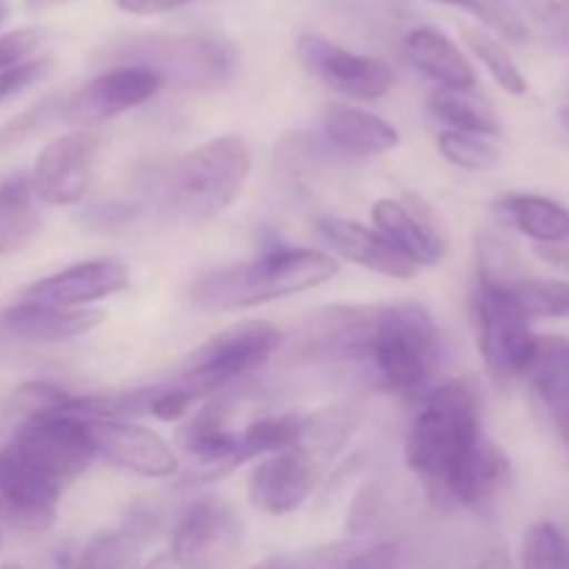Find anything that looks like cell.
<instances>
[{
  "instance_id": "obj_31",
  "label": "cell",
  "mask_w": 569,
  "mask_h": 569,
  "mask_svg": "<svg viewBox=\"0 0 569 569\" xmlns=\"http://www.w3.org/2000/svg\"><path fill=\"white\" fill-rule=\"evenodd\" d=\"M142 545L144 539L126 526L117 531H100L83 545L76 569H139Z\"/></svg>"
},
{
  "instance_id": "obj_40",
  "label": "cell",
  "mask_w": 569,
  "mask_h": 569,
  "mask_svg": "<svg viewBox=\"0 0 569 569\" xmlns=\"http://www.w3.org/2000/svg\"><path fill=\"white\" fill-rule=\"evenodd\" d=\"M50 72V59L48 56H37V59H28L22 64L9 67V70L0 72V103L6 100H14L17 94L28 92L33 83L42 81Z\"/></svg>"
},
{
  "instance_id": "obj_5",
  "label": "cell",
  "mask_w": 569,
  "mask_h": 569,
  "mask_svg": "<svg viewBox=\"0 0 569 569\" xmlns=\"http://www.w3.org/2000/svg\"><path fill=\"white\" fill-rule=\"evenodd\" d=\"M100 59L117 67H148L164 81V87L220 89L237 72V53L226 42L194 33H139L114 39L100 50Z\"/></svg>"
},
{
  "instance_id": "obj_34",
  "label": "cell",
  "mask_w": 569,
  "mask_h": 569,
  "mask_svg": "<svg viewBox=\"0 0 569 569\" xmlns=\"http://www.w3.org/2000/svg\"><path fill=\"white\" fill-rule=\"evenodd\" d=\"M522 569H569L567 537L553 522H537L522 539Z\"/></svg>"
},
{
  "instance_id": "obj_26",
  "label": "cell",
  "mask_w": 569,
  "mask_h": 569,
  "mask_svg": "<svg viewBox=\"0 0 569 569\" xmlns=\"http://www.w3.org/2000/svg\"><path fill=\"white\" fill-rule=\"evenodd\" d=\"M428 114L445 126V131L472 133V137H498L500 120L492 106L478 98L472 89H433L428 94Z\"/></svg>"
},
{
  "instance_id": "obj_38",
  "label": "cell",
  "mask_w": 569,
  "mask_h": 569,
  "mask_svg": "<svg viewBox=\"0 0 569 569\" xmlns=\"http://www.w3.org/2000/svg\"><path fill=\"white\" fill-rule=\"evenodd\" d=\"M44 39H48V31L37 26L0 33V72L9 70V67L22 64V61L28 59H37Z\"/></svg>"
},
{
  "instance_id": "obj_20",
  "label": "cell",
  "mask_w": 569,
  "mask_h": 569,
  "mask_svg": "<svg viewBox=\"0 0 569 569\" xmlns=\"http://www.w3.org/2000/svg\"><path fill=\"white\" fill-rule=\"evenodd\" d=\"M320 131L328 148L356 159L381 156L400 144V133L392 122L348 103H328L320 117Z\"/></svg>"
},
{
  "instance_id": "obj_48",
  "label": "cell",
  "mask_w": 569,
  "mask_h": 569,
  "mask_svg": "<svg viewBox=\"0 0 569 569\" xmlns=\"http://www.w3.org/2000/svg\"><path fill=\"white\" fill-rule=\"evenodd\" d=\"M0 569H26V567H20V565H6V567H0Z\"/></svg>"
},
{
  "instance_id": "obj_13",
  "label": "cell",
  "mask_w": 569,
  "mask_h": 569,
  "mask_svg": "<svg viewBox=\"0 0 569 569\" xmlns=\"http://www.w3.org/2000/svg\"><path fill=\"white\" fill-rule=\"evenodd\" d=\"M372 222H376V231L389 239L417 270L437 267L448 256V228L433 206H428L422 198H415V194L381 198L372 206Z\"/></svg>"
},
{
  "instance_id": "obj_1",
  "label": "cell",
  "mask_w": 569,
  "mask_h": 569,
  "mask_svg": "<svg viewBox=\"0 0 569 569\" xmlns=\"http://www.w3.org/2000/svg\"><path fill=\"white\" fill-rule=\"evenodd\" d=\"M406 437V465L437 506H450V487L483 437L481 392L472 378L445 381L420 400Z\"/></svg>"
},
{
  "instance_id": "obj_24",
  "label": "cell",
  "mask_w": 569,
  "mask_h": 569,
  "mask_svg": "<svg viewBox=\"0 0 569 569\" xmlns=\"http://www.w3.org/2000/svg\"><path fill=\"white\" fill-rule=\"evenodd\" d=\"M511 478L509 456L503 453L498 442L483 433L472 448L470 459L465 461L461 472L450 487V506H465V509H481L498 492H503Z\"/></svg>"
},
{
  "instance_id": "obj_22",
  "label": "cell",
  "mask_w": 569,
  "mask_h": 569,
  "mask_svg": "<svg viewBox=\"0 0 569 569\" xmlns=\"http://www.w3.org/2000/svg\"><path fill=\"white\" fill-rule=\"evenodd\" d=\"M0 320L20 339L64 342V339H76L94 331L106 320V315L100 309H89V306H83V309H59V306L20 300V303L9 306Z\"/></svg>"
},
{
  "instance_id": "obj_35",
  "label": "cell",
  "mask_w": 569,
  "mask_h": 569,
  "mask_svg": "<svg viewBox=\"0 0 569 569\" xmlns=\"http://www.w3.org/2000/svg\"><path fill=\"white\" fill-rule=\"evenodd\" d=\"M61 103H64V94H48L39 103H33L31 109H26L22 114L3 122L0 126V150L17 148V144L28 142L37 133L48 131L53 122H61Z\"/></svg>"
},
{
  "instance_id": "obj_50",
  "label": "cell",
  "mask_w": 569,
  "mask_h": 569,
  "mask_svg": "<svg viewBox=\"0 0 569 569\" xmlns=\"http://www.w3.org/2000/svg\"><path fill=\"white\" fill-rule=\"evenodd\" d=\"M0 548H3V537H0Z\"/></svg>"
},
{
  "instance_id": "obj_36",
  "label": "cell",
  "mask_w": 569,
  "mask_h": 569,
  "mask_svg": "<svg viewBox=\"0 0 569 569\" xmlns=\"http://www.w3.org/2000/svg\"><path fill=\"white\" fill-rule=\"evenodd\" d=\"M437 148L445 161L467 172H487L498 164V148L472 133L442 131L437 137Z\"/></svg>"
},
{
  "instance_id": "obj_41",
  "label": "cell",
  "mask_w": 569,
  "mask_h": 569,
  "mask_svg": "<svg viewBox=\"0 0 569 569\" xmlns=\"http://www.w3.org/2000/svg\"><path fill=\"white\" fill-rule=\"evenodd\" d=\"M465 569H515L509 548L500 539L483 537L470 545L465 556Z\"/></svg>"
},
{
  "instance_id": "obj_8",
  "label": "cell",
  "mask_w": 569,
  "mask_h": 569,
  "mask_svg": "<svg viewBox=\"0 0 569 569\" xmlns=\"http://www.w3.org/2000/svg\"><path fill=\"white\" fill-rule=\"evenodd\" d=\"M6 448L59 481L61 487L76 481L98 459L87 420L59 409L31 411L22 417Z\"/></svg>"
},
{
  "instance_id": "obj_45",
  "label": "cell",
  "mask_w": 569,
  "mask_h": 569,
  "mask_svg": "<svg viewBox=\"0 0 569 569\" xmlns=\"http://www.w3.org/2000/svg\"><path fill=\"white\" fill-rule=\"evenodd\" d=\"M28 6H31L33 11H39V9H50V6H56V3H64V0H26Z\"/></svg>"
},
{
  "instance_id": "obj_43",
  "label": "cell",
  "mask_w": 569,
  "mask_h": 569,
  "mask_svg": "<svg viewBox=\"0 0 569 569\" xmlns=\"http://www.w3.org/2000/svg\"><path fill=\"white\" fill-rule=\"evenodd\" d=\"M200 3V0H117L122 11L139 17H153V14H167V11L183 9V6Z\"/></svg>"
},
{
  "instance_id": "obj_27",
  "label": "cell",
  "mask_w": 569,
  "mask_h": 569,
  "mask_svg": "<svg viewBox=\"0 0 569 569\" xmlns=\"http://www.w3.org/2000/svg\"><path fill=\"white\" fill-rule=\"evenodd\" d=\"M39 200L31 178L14 176L0 183V256L26 248L39 231Z\"/></svg>"
},
{
  "instance_id": "obj_21",
  "label": "cell",
  "mask_w": 569,
  "mask_h": 569,
  "mask_svg": "<svg viewBox=\"0 0 569 569\" xmlns=\"http://www.w3.org/2000/svg\"><path fill=\"white\" fill-rule=\"evenodd\" d=\"M400 53L417 72L431 78L437 89H472L478 81L472 61L439 28H411L400 42Z\"/></svg>"
},
{
  "instance_id": "obj_29",
  "label": "cell",
  "mask_w": 569,
  "mask_h": 569,
  "mask_svg": "<svg viewBox=\"0 0 569 569\" xmlns=\"http://www.w3.org/2000/svg\"><path fill=\"white\" fill-rule=\"evenodd\" d=\"M306 417L300 415H276V417H261V420L250 422L244 431H239L237 439V467L244 461L261 459V456H276L295 450L303 433Z\"/></svg>"
},
{
  "instance_id": "obj_23",
  "label": "cell",
  "mask_w": 569,
  "mask_h": 569,
  "mask_svg": "<svg viewBox=\"0 0 569 569\" xmlns=\"http://www.w3.org/2000/svg\"><path fill=\"white\" fill-rule=\"evenodd\" d=\"M569 448V339L537 337L526 376Z\"/></svg>"
},
{
  "instance_id": "obj_15",
  "label": "cell",
  "mask_w": 569,
  "mask_h": 569,
  "mask_svg": "<svg viewBox=\"0 0 569 569\" xmlns=\"http://www.w3.org/2000/svg\"><path fill=\"white\" fill-rule=\"evenodd\" d=\"M231 403L211 398L189 411L176 428V445L194 461L192 481L214 483L237 470L239 431L228 426Z\"/></svg>"
},
{
  "instance_id": "obj_3",
  "label": "cell",
  "mask_w": 569,
  "mask_h": 569,
  "mask_svg": "<svg viewBox=\"0 0 569 569\" xmlns=\"http://www.w3.org/2000/svg\"><path fill=\"white\" fill-rule=\"evenodd\" d=\"M339 272L328 253L315 248H267L259 259L200 276L189 300L200 311H237L272 303L322 287Z\"/></svg>"
},
{
  "instance_id": "obj_30",
  "label": "cell",
  "mask_w": 569,
  "mask_h": 569,
  "mask_svg": "<svg viewBox=\"0 0 569 569\" xmlns=\"http://www.w3.org/2000/svg\"><path fill=\"white\" fill-rule=\"evenodd\" d=\"M506 295L528 320H565L569 317V283L556 278H498Z\"/></svg>"
},
{
  "instance_id": "obj_19",
  "label": "cell",
  "mask_w": 569,
  "mask_h": 569,
  "mask_svg": "<svg viewBox=\"0 0 569 569\" xmlns=\"http://www.w3.org/2000/svg\"><path fill=\"white\" fill-rule=\"evenodd\" d=\"M317 231L326 239L328 248L342 256L345 261H350V264H359L365 270L378 272V276L395 278V281L415 278L417 267L389 239H383L376 228L342 220V217H322V220H317Z\"/></svg>"
},
{
  "instance_id": "obj_7",
  "label": "cell",
  "mask_w": 569,
  "mask_h": 569,
  "mask_svg": "<svg viewBox=\"0 0 569 569\" xmlns=\"http://www.w3.org/2000/svg\"><path fill=\"white\" fill-rule=\"evenodd\" d=\"M472 317H476L478 350H481L489 376L500 387L526 376L537 333L531 331V320L517 309L498 278L478 272Z\"/></svg>"
},
{
  "instance_id": "obj_42",
  "label": "cell",
  "mask_w": 569,
  "mask_h": 569,
  "mask_svg": "<svg viewBox=\"0 0 569 569\" xmlns=\"http://www.w3.org/2000/svg\"><path fill=\"white\" fill-rule=\"evenodd\" d=\"M342 569H400V553L389 542L367 545V548H356Z\"/></svg>"
},
{
  "instance_id": "obj_25",
  "label": "cell",
  "mask_w": 569,
  "mask_h": 569,
  "mask_svg": "<svg viewBox=\"0 0 569 569\" xmlns=\"http://www.w3.org/2000/svg\"><path fill=\"white\" fill-rule=\"evenodd\" d=\"M498 211L522 237L542 244H561L569 239V209L542 194H503Z\"/></svg>"
},
{
  "instance_id": "obj_46",
  "label": "cell",
  "mask_w": 569,
  "mask_h": 569,
  "mask_svg": "<svg viewBox=\"0 0 569 569\" xmlns=\"http://www.w3.org/2000/svg\"><path fill=\"white\" fill-rule=\"evenodd\" d=\"M248 569H283V565L278 559H264V561H259V565H253Z\"/></svg>"
},
{
  "instance_id": "obj_28",
  "label": "cell",
  "mask_w": 569,
  "mask_h": 569,
  "mask_svg": "<svg viewBox=\"0 0 569 569\" xmlns=\"http://www.w3.org/2000/svg\"><path fill=\"white\" fill-rule=\"evenodd\" d=\"M356 426H359V411L348 403L317 411V415L306 417L303 433H300V442L295 450L309 456L320 470H326L328 461L345 448Z\"/></svg>"
},
{
  "instance_id": "obj_44",
  "label": "cell",
  "mask_w": 569,
  "mask_h": 569,
  "mask_svg": "<svg viewBox=\"0 0 569 569\" xmlns=\"http://www.w3.org/2000/svg\"><path fill=\"white\" fill-rule=\"evenodd\" d=\"M139 569H181V567H178L176 561H172L170 553H159V556H153V559H150L148 565H142Z\"/></svg>"
},
{
  "instance_id": "obj_17",
  "label": "cell",
  "mask_w": 569,
  "mask_h": 569,
  "mask_svg": "<svg viewBox=\"0 0 569 569\" xmlns=\"http://www.w3.org/2000/svg\"><path fill=\"white\" fill-rule=\"evenodd\" d=\"M322 470L303 456L300 450L267 456L261 465L253 467L248 481V495L253 509L270 517H283L298 511L320 483Z\"/></svg>"
},
{
  "instance_id": "obj_49",
  "label": "cell",
  "mask_w": 569,
  "mask_h": 569,
  "mask_svg": "<svg viewBox=\"0 0 569 569\" xmlns=\"http://www.w3.org/2000/svg\"><path fill=\"white\" fill-rule=\"evenodd\" d=\"M3 14H6V9H3V3H0V20H3Z\"/></svg>"
},
{
  "instance_id": "obj_18",
  "label": "cell",
  "mask_w": 569,
  "mask_h": 569,
  "mask_svg": "<svg viewBox=\"0 0 569 569\" xmlns=\"http://www.w3.org/2000/svg\"><path fill=\"white\" fill-rule=\"evenodd\" d=\"M122 289H128L126 267L117 259H92L31 283L22 292V300L59 306V309H83V306L111 298Z\"/></svg>"
},
{
  "instance_id": "obj_32",
  "label": "cell",
  "mask_w": 569,
  "mask_h": 569,
  "mask_svg": "<svg viewBox=\"0 0 569 569\" xmlns=\"http://www.w3.org/2000/svg\"><path fill=\"white\" fill-rule=\"evenodd\" d=\"M465 42L467 48L476 53V59L481 61L483 67L489 70V76L500 83L509 94H526L528 92V81L522 76L520 64L511 59V53L506 50V44L500 42L495 33L483 31V28H465Z\"/></svg>"
},
{
  "instance_id": "obj_12",
  "label": "cell",
  "mask_w": 569,
  "mask_h": 569,
  "mask_svg": "<svg viewBox=\"0 0 569 569\" xmlns=\"http://www.w3.org/2000/svg\"><path fill=\"white\" fill-rule=\"evenodd\" d=\"M100 137L92 131H72L53 139L33 164L31 187L39 203L72 206L83 200L94 181Z\"/></svg>"
},
{
  "instance_id": "obj_16",
  "label": "cell",
  "mask_w": 569,
  "mask_h": 569,
  "mask_svg": "<svg viewBox=\"0 0 569 569\" xmlns=\"http://www.w3.org/2000/svg\"><path fill=\"white\" fill-rule=\"evenodd\" d=\"M83 420L98 459L142 478H172L178 472L172 448L150 428L131 420Z\"/></svg>"
},
{
  "instance_id": "obj_11",
  "label": "cell",
  "mask_w": 569,
  "mask_h": 569,
  "mask_svg": "<svg viewBox=\"0 0 569 569\" xmlns=\"http://www.w3.org/2000/svg\"><path fill=\"white\" fill-rule=\"evenodd\" d=\"M298 59L328 89L350 100H381L395 83L392 67L387 61L353 53L320 33H300Z\"/></svg>"
},
{
  "instance_id": "obj_6",
  "label": "cell",
  "mask_w": 569,
  "mask_h": 569,
  "mask_svg": "<svg viewBox=\"0 0 569 569\" xmlns=\"http://www.w3.org/2000/svg\"><path fill=\"white\" fill-rule=\"evenodd\" d=\"M283 342V333L272 322L244 320L226 328L209 342L200 345L187 359L181 370V381L203 398H214L220 389L239 378L250 376L272 359Z\"/></svg>"
},
{
  "instance_id": "obj_39",
  "label": "cell",
  "mask_w": 569,
  "mask_h": 569,
  "mask_svg": "<svg viewBox=\"0 0 569 569\" xmlns=\"http://www.w3.org/2000/svg\"><path fill=\"white\" fill-rule=\"evenodd\" d=\"M383 509H387V500H383V489L378 483H370V487L361 489L348 511V533L361 537V533L372 531L378 526V520H381Z\"/></svg>"
},
{
  "instance_id": "obj_33",
  "label": "cell",
  "mask_w": 569,
  "mask_h": 569,
  "mask_svg": "<svg viewBox=\"0 0 569 569\" xmlns=\"http://www.w3.org/2000/svg\"><path fill=\"white\" fill-rule=\"evenodd\" d=\"M431 3L453 6V9L467 11L489 33L506 39V42H528V37H531V31L522 22V17L517 14L511 0H431Z\"/></svg>"
},
{
  "instance_id": "obj_9",
  "label": "cell",
  "mask_w": 569,
  "mask_h": 569,
  "mask_svg": "<svg viewBox=\"0 0 569 569\" xmlns=\"http://www.w3.org/2000/svg\"><path fill=\"white\" fill-rule=\"evenodd\" d=\"M242 522L220 500L189 506L172 531L170 556L181 569H231L242 559Z\"/></svg>"
},
{
  "instance_id": "obj_37",
  "label": "cell",
  "mask_w": 569,
  "mask_h": 569,
  "mask_svg": "<svg viewBox=\"0 0 569 569\" xmlns=\"http://www.w3.org/2000/svg\"><path fill=\"white\" fill-rule=\"evenodd\" d=\"M522 22L537 26L545 37L569 42V0H511Z\"/></svg>"
},
{
  "instance_id": "obj_47",
  "label": "cell",
  "mask_w": 569,
  "mask_h": 569,
  "mask_svg": "<svg viewBox=\"0 0 569 569\" xmlns=\"http://www.w3.org/2000/svg\"><path fill=\"white\" fill-rule=\"evenodd\" d=\"M561 120H565V126L569 128V106L567 109H561Z\"/></svg>"
},
{
  "instance_id": "obj_2",
  "label": "cell",
  "mask_w": 569,
  "mask_h": 569,
  "mask_svg": "<svg viewBox=\"0 0 569 569\" xmlns=\"http://www.w3.org/2000/svg\"><path fill=\"white\" fill-rule=\"evenodd\" d=\"M359 361H367L395 395L420 403L437 389L433 378L442 367L439 326L417 303L372 306L367 309Z\"/></svg>"
},
{
  "instance_id": "obj_10",
  "label": "cell",
  "mask_w": 569,
  "mask_h": 569,
  "mask_svg": "<svg viewBox=\"0 0 569 569\" xmlns=\"http://www.w3.org/2000/svg\"><path fill=\"white\" fill-rule=\"evenodd\" d=\"M161 89H164V81L148 67H111L76 92L64 94L61 122L78 128V131H89L100 122H109L126 111L137 109V106L148 103Z\"/></svg>"
},
{
  "instance_id": "obj_4",
  "label": "cell",
  "mask_w": 569,
  "mask_h": 569,
  "mask_svg": "<svg viewBox=\"0 0 569 569\" xmlns=\"http://www.w3.org/2000/svg\"><path fill=\"white\" fill-rule=\"evenodd\" d=\"M250 164L253 156L248 142L237 133H226L187 150L167 172V209L192 222L222 214L242 192Z\"/></svg>"
},
{
  "instance_id": "obj_14",
  "label": "cell",
  "mask_w": 569,
  "mask_h": 569,
  "mask_svg": "<svg viewBox=\"0 0 569 569\" xmlns=\"http://www.w3.org/2000/svg\"><path fill=\"white\" fill-rule=\"evenodd\" d=\"M61 483L22 461L9 448L0 450V522L20 533H44L56 522Z\"/></svg>"
}]
</instances>
